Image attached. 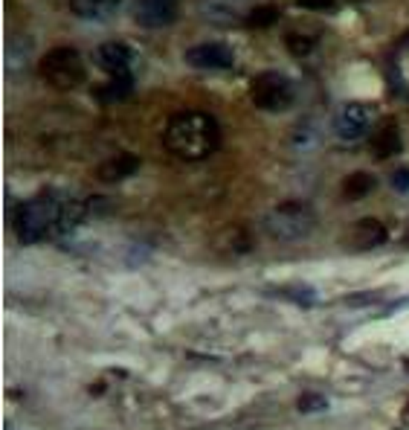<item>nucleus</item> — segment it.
I'll return each mask as SVG.
<instances>
[{
  "label": "nucleus",
  "instance_id": "1",
  "mask_svg": "<svg viewBox=\"0 0 409 430\" xmlns=\"http://www.w3.org/2000/svg\"><path fill=\"white\" fill-rule=\"evenodd\" d=\"M218 140H221V126L206 110H183V114H174L168 119L166 134H163L166 148L186 163L206 160L218 148Z\"/></svg>",
  "mask_w": 409,
  "mask_h": 430
},
{
  "label": "nucleus",
  "instance_id": "2",
  "mask_svg": "<svg viewBox=\"0 0 409 430\" xmlns=\"http://www.w3.org/2000/svg\"><path fill=\"white\" fill-rule=\"evenodd\" d=\"M61 206H64V201L55 195H38L32 201L21 204L15 210V218H12L18 242L35 244L41 239H47V235H55V227H59V218H61Z\"/></svg>",
  "mask_w": 409,
  "mask_h": 430
},
{
  "label": "nucleus",
  "instance_id": "3",
  "mask_svg": "<svg viewBox=\"0 0 409 430\" xmlns=\"http://www.w3.org/2000/svg\"><path fill=\"white\" fill-rule=\"evenodd\" d=\"M317 227V213L305 201H285L264 215V233L276 242H299Z\"/></svg>",
  "mask_w": 409,
  "mask_h": 430
},
{
  "label": "nucleus",
  "instance_id": "4",
  "mask_svg": "<svg viewBox=\"0 0 409 430\" xmlns=\"http://www.w3.org/2000/svg\"><path fill=\"white\" fill-rule=\"evenodd\" d=\"M38 73L55 90H73L84 81V59L73 47H55L38 61Z\"/></svg>",
  "mask_w": 409,
  "mask_h": 430
},
{
  "label": "nucleus",
  "instance_id": "5",
  "mask_svg": "<svg viewBox=\"0 0 409 430\" xmlns=\"http://www.w3.org/2000/svg\"><path fill=\"white\" fill-rule=\"evenodd\" d=\"M250 99L259 110H270V114H279V110H288L293 102V85L285 73L279 70H264L256 79L250 81Z\"/></svg>",
  "mask_w": 409,
  "mask_h": 430
},
{
  "label": "nucleus",
  "instance_id": "6",
  "mask_svg": "<svg viewBox=\"0 0 409 430\" xmlns=\"http://www.w3.org/2000/svg\"><path fill=\"white\" fill-rule=\"evenodd\" d=\"M334 128L343 140H360V137L369 134L372 128V108L369 105H360V102H348L337 110V119H334Z\"/></svg>",
  "mask_w": 409,
  "mask_h": 430
},
{
  "label": "nucleus",
  "instance_id": "7",
  "mask_svg": "<svg viewBox=\"0 0 409 430\" xmlns=\"http://www.w3.org/2000/svg\"><path fill=\"white\" fill-rule=\"evenodd\" d=\"M197 12L215 26H238L250 15L247 0H197Z\"/></svg>",
  "mask_w": 409,
  "mask_h": 430
},
{
  "label": "nucleus",
  "instance_id": "8",
  "mask_svg": "<svg viewBox=\"0 0 409 430\" xmlns=\"http://www.w3.org/2000/svg\"><path fill=\"white\" fill-rule=\"evenodd\" d=\"M177 0H134V21L146 30H160L177 18Z\"/></svg>",
  "mask_w": 409,
  "mask_h": 430
},
{
  "label": "nucleus",
  "instance_id": "9",
  "mask_svg": "<svg viewBox=\"0 0 409 430\" xmlns=\"http://www.w3.org/2000/svg\"><path fill=\"white\" fill-rule=\"evenodd\" d=\"M186 61L197 70H223V67H232L235 55L221 41H206V44H197L186 52Z\"/></svg>",
  "mask_w": 409,
  "mask_h": 430
},
{
  "label": "nucleus",
  "instance_id": "10",
  "mask_svg": "<svg viewBox=\"0 0 409 430\" xmlns=\"http://www.w3.org/2000/svg\"><path fill=\"white\" fill-rule=\"evenodd\" d=\"M96 64L102 67L108 76L128 73L134 64V50L128 44H122V41H105V44L96 47Z\"/></svg>",
  "mask_w": 409,
  "mask_h": 430
},
{
  "label": "nucleus",
  "instance_id": "11",
  "mask_svg": "<svg viewBox=\"0 0 409 430\" xmlns=\"http://www.w3.org/2000/svg\"><path fill=\"white\" fill-rule=\"evenodd\" d=\"M386 239H389V230L383 221H377V218H363L348 233V242L355 251H372V247H380Z\"/></svg>",
  "mask_w": 409,
  "mask_h": 430
},
{
  "label": "nucleus",
  "instance_id": "12",
  "mask_svg": "<svg viewBox=\"0 0 409 430\" xmlns=\"http://www.w3.org/2000/svg\"><path fill=\"white\" fill-rule=\"evenodd\" d=\"M403 148V140H401V131L395 126V119H386L380 122V128L372 134V151L377 160H389L395 155H401Z\"/></svg>",
  "mask_w": 409,
  "mask_h": 430
},
{
  "label": "nucleus",
  "instance_id": "13",
  "mask_svg": "<svg viewBox=\"0 0 409 430\" xmlns=\"http://www.w3.org/2000/svg\"><path fill=\"white\" fill-rule=\"evenodd\" d=\"M139 169V157L131 155V151H122V155L105 160L99 166V180H105V184H117V180H125L131 177L134 172Z\"/></svg>",
  "mask_w": 409,
  "mask_h": 430
},
{
  "label": "nucleus",
  "instance_id": "14",
  "mask_svg": "<svg viewBox=\"0 0 409 430\" xmlns=\"http://www.w3.org/2000/svg\"><path fill=\"white\" fill-rule=\"evenodd\" d=\"M134 90V76L131 73H117V76H110L102 88H96L93 96L99 102H108V105H114V102H125L131 96Z\"/></svg>",
  "mask_w": 409,
  "mask_h": 430
},
{
  "label": "nucleus",
  "instance_id": "15",
  "mask_svg": "<svg viewBox=\"0 0 409 430\" xmlns=\"http://www.w3.org/2000/svg\"><path fill=\"white\" fill-rule=\"evenodd\" d=\"M122 0H70V9H73L76 18L84 21H105L119 9Z\"/></svg>",
  "mask_w": 409,
  "mask_h": 430
},
{
  "label": "nucleus",
  "instance_id": "16",
  "mask_svg": "<svg viewBox=\"0 0 409 430\" xmlns=\"http://www.w3.org/2000/svg\"><path fill=\"white\" fill-rule=\"evenodd\" d=\"M372 189H375V177L369 172H351L343 180V198L346 201H360L366 195H372Z\"/></svg>",
  "mask_w": 409,
  "mask_h": 430
},
{
  "label": "nucleus",
  "instance_id": "17",
  "mask_svg": "<svg viewBox=\"0 0 409 430\" xmlns=\"http://www.w3.org/2000/svg\"><path fill=\"white\" fill-rule=\"evenodd\" d=\"M279 18H281V12L273 3H259L250 9L244 26H250V30H270L273 23H279Z\"/></svg>",
  "mask_w": 409,
  "mask_h": 430
},
{
  "label": "nucleus",
  "instance_id": "18",
  "mask_svg": "<svg viewBox=\"0 0 409 430\" xmlns=\"http://www.w3.org/2000/svg\"><path fill=\"white\" fill-rule=\"evenodd\" d=\"M290 146H293V151H314L319 146V128H314L311 122L296 126L290 134Z\"/></svg>",
  "mask_w": 409,
  "mask_h": 430
},
{
  "label": "nucleus",
  "instance_id": "19",
  "mask_svg": "<svg viewBox=\"0 0 409 430\" xmlns=\"http://www.w3.org/2000/svg\"><path fill=\"white\" fill-rule=\"evenodd\" d=\"M314 44H317V35H308V32H293V30L285 35V47H288L293 55H299V59H305V55H311Z\"/></svg>",
  "mask_w": 409,
  "mask_h": 430
},
{
  "label": "nucleus",
  "instance_id": "20",
  "mask_svg": "<svg viewBox=\"0 0 409 430\" xmlns=\"http://www.w3.org/2000/svg\"><path fill=\"white\" fill-rule=\"evenodd\" d=\"M322 410H328V398L326 395H319V393H305L299 398V413H322Z\"/></svg>",
  "mask_w": 409,
  "mask_h": 430
},
{
  "label": "nucleus",
  "instance_id": "21",
  "mask_svg": "<svg viewBox=\"0 0 409 430\" xmlns=\"http://www.w3.org/2000/svg\"><path fill=\"white\" fill-rule=\"evenodd\" d=\"M299 9H308V12H322V15H331L337 12V0H296Z\"/></svg>",
  "mask_w": 409,
  "mask_h": 430
},
{
  "label": "nucleus",
  "instance_id": "22",
  "mask_svg": "<svg viewBox=\"0 0 409 430\" xmlns=\"http://www.w3.org/2000/svg\"><path fill=\"white\" fill-rule=\"evenodd\" d=\"M392 186L398 192H409V169H398L392 175Z\"/></svg>",
  "mask_w": 409,
  "mask_h": 430
},
{
  "label": "nucleus",
  "instance_id": "23",
  "mask_svg": "<svg viewBox=\"0 0 409 430\" xmlns=\"http://www.w3.org/2000/svg\"><path fill=\"white\" fill-rule=\"evenodd\" d=\"M403 44H409V32H406V35H403Z\"/></svg>",
  "mask_w": 409,
  "mask_h": 430
},
{
  "label": "nucleus",
  "instance_id": "24",
  "mask_svg": "<svg viewBox=\"0 0 409 430\" xmlns=\"http://www.w3.org/2000/svg\"><path fill=\"white\" fill-rule=\"evenodd\" d=\"M406 413H409V404H406Z\"/></svg>",
  "mask_w": 409,
  "mask_h": 430
}]
</instances>
